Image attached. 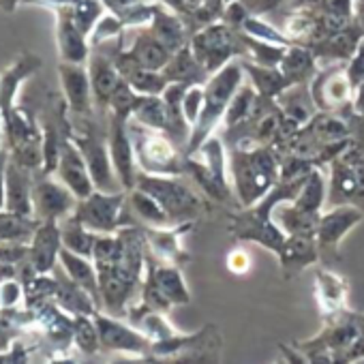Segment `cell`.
Returning <instances> with one entry per match:
<instances>
[{"label": "cell", "instance_id": "4", "mask_svg": "<svg viewBox=\"0 0 364 364\" xmlns=\"http://www.w3.org/2000/svg\"><path fill=\"white\" fill-rule=\"evenodd\" d=\"M242 73L245 71L240 65L228 63L208 77V82L204 84V107H202V114L191 131V139L185 150V156L198 152V148L213 135L217 124L225 118V112H228L234 95L242 86Z\"/></svg>", "mask_w": 364, "mask_h": 364}, {"label": "cell", "instance_id": "29", "mask_svg": "<svg viewBox=\"0 0 364 364\" xmlns=\"http://www.w3.org/2000/svg\"><path fill=\"white\" fill-rule=\"evenodd\" d=\"M279 69L283 71V75L287 77V82L291 86L311 84L313 77L317 75L315 54L311 50H302V48H287L279 63Z\"/></svg>", "mask_w": 364, "mask_h": 364}, {"label": "cell", "instance_id": "41", "mask_svg": "<svg viewBox=\"0 0 364 364\" xmlns=\"http://www.w3.org/2000/svg\"><path fill=\"white\" fill-rule=\"evenodd\" d=\"M105 3L112 7V9H124L127 5H131L133 0H105Z\"/></svg>", "mask_w": 364, "mask_h": 364}, {"label": "cell", "instance_id": "13", "mask_svg": "<svg viewBox=\"0 0 364 364\" xmlns=\"http://www.w3.org/2000/svg\"><path fill=\"white\" fill-rule=\"evenodd\" d=\"M107 146H109V156L116 169V176L124 191H131L135 187V176H137V161H135V150L129 133V118L109 114V127H107Z\"/></svg>", "mask_w": 364, "mask_h": 364}, {"label": "cell", "instance_id": "31", "mask_svg": "<svg viewBox=\"0 0 364 364\" xmlns=\"http://www.w3.org/2000/svg\"><path fill=\"white\" fill-rule=\"evenodd\" d=\"M60 223V238H63V247L73 251V253H80V255H86V257H92V249H95V240H97V234L92 230H88L73 213L65 219L58 221Z\"/></svg>", "mask_w": 364, "mask_h": 364}, {"label": "cell", "instance_id": "32", "mask_svg": "<svg viewBox=\"0 0 364 364\" xmlns=\"http://www.w3.org/2000/svg\"><path fill=\"white\" fill-rule=\"evenodd\" d=\"M127 202H129V208L133 213V217L141 219L144 223H148L150 228H169L171 221L167 217V213L161 208V204L148 196L146 191L133 187L131 191H127Z\"/></svg>", "mask_w": 364, "mask_h": 364}, {"label": "cell", "instance_id": "20", "mask_svg": "<svg viewBox=\"0 0 364 364\" xmlns=\"http://www.w3.org/2000/svg\"><path fill=\"white\" fill-rule=\"evenodd\" d=\"M146 279L159 287V291L171 302V304H189L191 294L187 289V283L182 279V272L176 264L159 259L154 253L146 255Z\"/></svg>", "mask_w": 364, "mask_h": 364}, {"label": "cell", "instance_id": "19", "mask_svg": "<svg viewBox=\"0 0 364 364\" xmlns=\"http://www.w3.org/2000/svg\"><path fill=\"white\" fill-rule=\"evenodd\" d=\"M277 257H279L285 279L298 277L309 266H315L319 262V249H317L315 234H287Z\"/></svg>", "mask_w": 364, "mask_h": 364}, {"label": "cell", "instance_id": "3", "mask_svg": "<svg viewBox=\"0 0 364 364\" xmlns=\"http://www.w3.org/2000/svg\"><path fill=\"white\" fill-rule=\"evenodd\" d=\"M234 189L242 208L266 198L281 178V159L272 146H230Z\"/></svg>", "mask_w": 364, "mask_h": 364}, {"label": "cell", "instance_id": "26", "mask_svg": "<svg viewBox=\"0 0 364 364\" xmlns=\"http://www.w3.org/2000/svg\"><path fill=\"white\" fill-rule=\"evenodd\" d=\"M92 257H86V255H80V253H73L69 249H60V255H58V264L63 266V270L80 285L84 287L95 300L97 304L101 306V291H99V272H97V266L95 262H90Z\"/></svg>", "mask_w": 364, "mask_h": 364}, {"label": "cell", "instance_id": "16", "mask_svg": "<svg viewBox=\"0 0 364 364\" xmlns=\"http://www.w3.org/2000/svg\"><path fill=\"white\" fill-rule=\"evenodd\" d=\"M56 11V41L63 63H88V37L75 22L73 5H58Z\"/></svg>", "mask_w": 364, "mask_h": 364}, {"label": "cell", "instance_id": "34", "mask_svg": "<svg viewBox=\"0 0 364 364\" xmlns=\"http://www.w3.org/2000/svg\"><path fill=\"white\" fill-rule=\"evenodd\" d=\"M73 343L82 353H97L101 351L99 330L92 315H73Z\"/></svg>", "mask_w": 364, "mask_h": 364}, {"label": "cell", "instance_id": "17", "mask_svg": "<svg viewBox=\"0 0 364 364\" xmlns=\"http://www.w3.org/2000/svg\"><path fill=\"white\" fill-rule=\"evenodd\" d=\"M63 249L60 238V223L58 221H41L33 240L28 242V255L26 259L39 274L54 272L58 264V255Z\"/></svg>", "mask_w": 364, "mask_h": 364}, {"label": "cell", "instance_id": "30", "mask_svg": "<svg viewBox=\"0 0 364 364\" xmlns=\"http://www.w3.org/2000/svg\"><path fill=\"white\" fill-rule=\"evenodd\" d=\"M39 219L0 210V245H28L39 228Z\"/></svg>", "mask_w": 364, "mask_h": 364}, {"label": "cell", "instance_id": "25", "mask_svg": "<svg viewBox=\"0 0 364 364\" xmlns=\"http://www.w3.org/2000/svg\"><path fill=\"white\" fill-rule=\"evenodd\" d=\"M167 82H178V84H206L210 77V71L200 63L196 52L189 48H180L178 52L171 54L169 63L161 71Z\"/></svg>", "mask_w": 364, "mask_h": 364}, {"label": "cell", "instance_id": "38", "mask_svg": "<svg viewBox=\"0 0 364 364\" xmlns=\"http://www.w3.org/2000/svg\"><path fill=\"white\" fill-rule=\"evenodd\" d=\"M225 264H228L230 272H234V274H247L249 268H251V257H249V253L245 249H234V251H230Z\"/></svg>", "mask_w": 364, "mask_h": 364}, {"label": "cell", "instance_id": "14", "mask_svg": "<svg viewBox=\"0 0 364 364\" xmlns=\"http://www.w3.org/2000/svg\"><path fill=\"white\" fill-rule=\"evenodd\" d=\"M54 176L65 182V185L77 196V200H84L92 191H97L92 176H90V169L86 165V159L69 133L65 135V139L60 144V154H58V165H56Z\"/></svg>", "mask_w": 364, "mask_h": 364}, {"label": "cell", "instance_id": "12", "mask_svg": "<svg viewBox=\"0 0 364 364\" xmlns=\"http://www.w3.org/2000/svg\"><path fill=\"white\" fill-rule=\"evenodd\" d=\"M309 88L319 112L343 114L353 107V86L347 77L343 63L317 73Z\"/></svg>", "mask_w": 364, "mask_h": 364}, {"label": "cell", "instance_id": "35", "mask_svg": "<svg viewBox=\"0 0 364 364\" xmlns=\"http://www.w3.org/2000/svg\"><path fill=\"white\" fill-rule=\"evenodd\" d=\"M255 92L257 90L253 88V84L238 88V92L234 95V99H232V103H230V107L225 112V118H223L225 129H234V127H238L240 122H245L249 118V114L253 109V103L257 99Z\"/></svg>", "mask_w": 364, "mask_h": 364}, {"label": "cell", "instance_id": "36", "mask_svg": "<svg viewBox=\"0 0 364 364\" xmlns=\"http://www.w3.org/2000/svg\"><path fill=\"white\" fill-rule=\"evenodd\" d=\"M202 107H204V84H191L185 92V99H182V109H185V116L191 127H196Z\"/></svg>", "mask_w": 364, "mask_h": 364}, {"label": "cell", "instance_id": "10", "mask_svg": "<svg viewBox=\"0 0 364 364\" xmlns=\"http://www.w3.org/2000/svg\"><path fill=\"white\" fill-rule=\"evenodd\" d=\"M77 202H80L77 196L54 173H46L43 169L35 171V187H33L35 219L60 221L75 210Z\"/></svg>", "mask_w": 364, "mask_h": 364}, {"label": "cell", "instance_id": "33", "mask_svg": "<svg viewBox=\"0 0 364 364\" xmlns=\"http://www.w3.org/2000/svg\"><path fill=\"white\" fill-rule=\"evenodd\" d=\"M131 118L150 129L165 131L167 129V105H165L163 95H139Z\"/></svg>", "mask_w": 364, "mask_h": 364}, {"label": "cell", "instance_id": "6", "mask_svg": "<svg viewBox=\"0 0 364 364\" xmlns=\"http://www.w3.org/2000/svg\"><path fill=\"white\" fill-rule=\"evenodd\" d=\"M129 133L135 150V161L141 171L161 176L185 173V152H182L165 131L150 129L129 118Z\"/></svg>", "mask_w": 364, "mask_h": 364}, {"label": "cell", "instance_id": "15", "mask_svg": "<svg viewBox=\"0 0 364 364\" xmlns=\"http://www.w3.org/2000/svg\"><path fill=\"white\" fill-rule=\"evenodd\" d=\"M58 77L63 95L69 107V116H92L95 97L90 86L88 67L84 63H63L58 65Z\"/></svg>", "mask_w": 364, "mask_h": 364}, {"label": "cell", "instance_id": "1", "mask_svg": "<svg viewBox=\"0 0 364 364\" xmlns=\"http://www.w3.org/2000/svg\"><path fill=\"white\" fill-rule=\"evenodd\" d=\"M313 169H302V171L281 169L279 182L266 198H262L253 206H247L240 213L232 215L230 234L240 242H257V245L279 253L287 234L277 225V221L272 217L274 208L281 202H291L298 196V191L302 189V185L306 182V178L311 176Z\"/></svg>", "mask_w": 364, "mask_h": 364}, {"label": "cell", "instance_id": "42", "mask_svg": "<svg viewBox=\"0 0 364 364\" xmlns=\"http://www.w3.org/2000/svg\"><path fill=\"white\" fill-rule=\"evenodd\" d=\"M3 133H5V124H3V116H0V137H3Z\"/></svg>", "mask_w": 364, "mask_h": 364}, {"label": "cell", "instance_id": "9", "mask_svg": "<svg viewBox=\"0 0 364 364\" xmlns=\"http://www.w3.org/2000/svg\"><path fill=\"white\" fill-rule=\"evenodd\" d=\"M360 221H364V210L351 204H341L328 208V213H321L317 223V249H319V262L323 266L341 264L338 245Z\"/></svg>", "mask_w": 364, "mask_h": 364}, {"label": "cell", "instance_id": "5", "mask_svg": "<svg viewBox=\"0 0 364 364\" xmlns=\"http://www.w3.org/2000/svg\"><path fill=\"white\" fill-rule=\"evenodd\" d=\"M135 187L146 191L161 204V208L167 213L171 225L193 223L208 210L206 202L187 185L185 180H180L176 176L148 173V171L137 169Z\"/></svg>", "mask_w": 364, "mask_h": 364}, {"label": "cell", "instance_id": "2", "mask_svg": "<svg viewBox=\"0 0 364 364\" xmlns=\"http://www.w3.org/2000/svg\"><path fill=\"white\" fill-rule=\"evenodd\" d=\"M306 362L319 364H349L364 362V315L347 306L323 315V328L306 341L291 343Z\"/></svg>", "mask_w": 364, "mask_h": 364}, {"label": "cell", "instance_id": "24", "mask_svg": "<svg viewBox=\"0 0 364 364\" xmlns=\"http://www.w3.org/2000/svg\"><path fill=\"white\" fill-rule=\"evenodd\" d=\"M41 67V58L35 54H22L16 63H11L3 73H0V116H9L16 107V97L26 77H31Z\"/></svg>", "mask_w": 364, "mask_h": 364}, {"label": "cell", "instance_id": "27", "mask_svg": "<svg viewBox=\"0 0 364 364\" xmlns=\"http://www.w3.org/2000/svg\"><path fill=\"white\" fill-rule=\"evenodd\" d=\"M133 63H137L139 67L152 69V71H163L165 65L171 58V52L159 41V37L154 33H141L133 48L129 52H124Z\"/></svg>", "mask_w": 364, "mask_h": 364}, {"label": "cell", "instance_id": "37", "mask_svg": "<svg viewBox=\"0 0 364 364\" xmlns=\"http://www.w3.org/2000/svg\"><path fill=\"white\" fill-rule=\"evenodd\" d=\"M24 300V285L16 279H9L0 283V306L3 309H14Z\"/></svg>", "mask_w": 364, "mask_h": 364}, {"label": "cell", "instance_id": "39", "mask_svg": "<svg viewBox=\"0 0 364 364\" xmlns=\"http://www.w3.org/2000/svg\"><path fill=\"white\" fill-rule=\"evenodd\" d=\"M9 150H0V210L7 206V187H5V167H7Z\"/></svg>", "mask_w": 364, "mask_h": 364}, {"label": "cell", "instance_id": "8", "mask_svg": "<svg viewBox=\"0 0 364 364\" xmlns=\"http://www.w3.org/2000/svg\"><path fill=\"white\" fill-rule=\"evenodd\" d=\"M73 215L95 234H114L124 225H135L131 221L133 213L127 202V191H92L77 202Z\"/></svg>", "mask_w": 364, "mask_h": 364}, {"label": "cell", "instance_id": "7", "mask_svg": "<svg viewBox=\"0 0 364 364\" xmlns=\"http://www.w3.org/2000/svg\"><path fill=\"white\" fill-rule=\"evenodd\" d=\"M351 204L364 210V139L351 144L330 161L328 208Z\"/></svg>", "mask_w": 364, "mask_h": 364}, {"label": "cell", "instance_id": "28", "mask_svg": "<svg viewBox=\"0 0 364 364\" xmlns=\"http://www.w3.org/2000/svg\"><path fill=\"white\" fill-rule=\"evenodd\" d=\"M240 67L251 77V84L257 90V95L264 99H277L283 90L291 86L287 77L283 75V71L277 67H266V65H257L249 60H242Z\"/></svg>", "mask_w": 364, "mask_h": 364}, {"label": "cell", "instance_id": "21", "mask_svg": "<svg viewBox=\"0 0 364 364\" xmlns=\"http://www.w3.org/2000/svg\"><path fill=\"white\" fill-rule=\"evenodd\" d=\"M88 75H90L95 107L103 114L109 109L112 92L122 82V75L114 63V56H107L103 52H92L88 56Z\"/></svg>", "mask_w": 364, "mask_h": 364}, {"label": "cell", "instance_id": "23", "mask_svg": "<svg viewBox=\"0 0 364 364\" xmlns=\"http://www.w3.org/2000/svg\"><path fill=\"white\" fill-rule=\"evenodd\" d=\"M347 294H349V281L343 274L334 272L330 266L315 270V300L319 304L321 317L345 309Z\"/></svg>", "mask_w": 364, "mask_h": 364}, {"label": "cell", "instance_id": "40", "mask_svg": "<svg viewBox=\"0 0 364 364\" xmlns=\"http://www.w3.org/2000/svg\"><path fill=\"white\" fill-rule=\"evenodd\" d=\"M279 3H281V0H259V3L255 5V9H257V11H266V9L277 7Z\"/></svg>", "mask_w": 364, "mask_h": 364}, {"label": "cell", "instance_id": "22", "mask_svg": "<svg viewBox=\"0 0 364 364\" xmlns=\"http://www.w3.org/2000/svg\"><path fill=\"white\" fill-rule=\"evenodd\" d=\"M234 48H236L234 37L228 33V28L221 26L204 31L193 41V52L200 58V63L210 71V75L219 71L225 63H230L232 54L236 52Z\"/></svg>", "mask_w": 364, "mask_h": 364}, {"label": "cell", "instance_id": "18", "mask_svg": "<svg viewBox=\"0 0 364 364\" xmlns=\"http://www.w3.org/2000/svg\"><path fill=\"white\" fill-rule=\"evenodd\" d=\"M5 187H7L5 208L22 217H35V204H33L35 171L9 156L5 167Z\"/></svg>", "mask_w": 364, "mask_h": 364}, {"label": "cell", "instance_id": "11", "mask_svg": "<svg viewBox=\"0 0 364 364\" xmlns=\"http://www.w3.org/2000/svg\"><path fill=\"white\" fill-rule=\"evenodd\" d=\"M95 323L99 330L101 351L107 353H133V355H150L152 341L141 330H135L127 323H122L116 315L97 311Z\"/></svg>", "mask_w": 364, "mask_h": 364}]
</instances>
